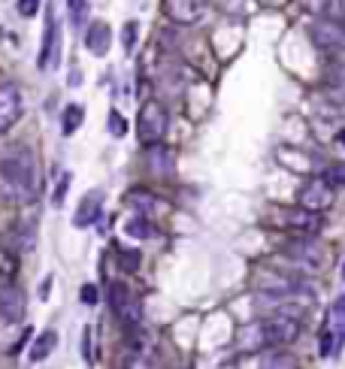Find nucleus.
Wrapping results in <instances>:
<instances>
[{"instance_id":"nucleus-32","label":"nucleus","mask_w":345,"mask_h":369,"mask_svg":"<svg viewBox=\"0 0 345 369\" xmlns=\"http://www.w3.org/2000/svg\"><path fill=\"white\" fill-rule=\"evenodd\" d=\"M67 188H70V173L61 179V184H58V191H54V197H52V206H61L64 203V194H67Z\"/></svg>"},{"instance_id":"nucleus-13","label":"nucleus","mask_w":345,"mask_h":369,"mask_svg":"<svg viewBox=\"0 0 345 369\" xmlns=\"http://www.w3.org/2000/svg\"><path fill=\"white\" fill-rule=\"evenodd\" d=\"M100 212H103V191H91V194L82 197L76 215H73V224H76V227H91L100 218Z\"/></svg>"},{"instance_id":"nucleus-19","label":"nucleus","mask_w":345,"mask_h":369,"mask_svg":"<svg viewBox=\"0 0 345 369\" xmlns=\"http://www.w3.org/2000/svg\"><path fill=\"white\" fill-rule=\"evenodd\" d=\"M54 345H58V333H54V330H43V336H36V342L31 348V361L34 363L45 361V357L54 352Z\"/></svg>"},{"instance_id":"nucleus-5","label":"nucleus","mask_w":345,"mask_h":369,"mask_svg":"<svg viewBox=\"0 0 345 369\" xmlns=\"http://www.w3.org/2000/svg\"><path fill=\"white\" fill-rule=\"evenodd\" d=\"M58 61H61V31H58V22H54V9L49 6L45 9V34H43L40 55H36V67L52 73L58 70Z\"/></svg>"},{"instance_id":"nucleus-11","label":"nucleus","mask_w":345,"mask_h":369,"mask_svg":"<svg viewBox=\"0 0 345 369\" xmlns=\"http://www.w3.org/2000/svg\"><path fill=\"white\" fill-rule=\"evenodd\" d=\"M279 224L281 227H288V230H297V233H303V236H315L318 230H321V215L318 212H309V209H285V212H279Z\"/></svg>"},{"instance_id":"nucleus-26","label":"nucleus","mask_w":345,"mask_h":369,"mask_svg":"<svg viewBox=\"0 0 345 369\" xmlns=\"http://www.w3.org/2000/svg\"><path fill=\"white\" fill-rule=\"evenodd\" d=\"M260 369H297V363L288 354H270V357H263Z\"/></svg>"},{"instance_id":"nucleus-29","label":"nucleus","mask_w":345,"mask_h":369,"mask_svg":"<svg viewBox=\"0 0 345 369\" xmlns=\"http://www.w3.org/2000/svg\"><path fill=\"white\" fill-rule=\"evenodd\" d=\"M109 133H112V136H124V133H127L124 115H122V113H115V109L109 113Z\"/></svg>"},{"instance_id":"nucleus-1","label":"nucleus","mask_w":345,"mask_h":369,"mask_svg":"<svg viewBox=\"0 0 345 369\" xmlns=\"http://www.w3.org/2000/svg\"><path fill=\"white\" fill-rule=\"evenodd\" d=\"M297 333H300V318L270 315V318L251 321V324H245L240 330V336H236V352L254 354V352H263V348L288 345L297 339Z\"/></svg>"},{"instance_id":"nucleus-2","label":"nucleus","mask_w":345,"mask_h":369,"mask_svg":"<svg viewBox=\"0 0 345 369\" xmlns=\"http://www.w3.org/2000/svg\"><path fill=\"white\" fill-rule=\"evenodd\" d=\"M0 179H3L9 197L31 200L36 188V164L31 152H13L0 161Z\"/></svg>"},{"instance_id":"nucleus-34","label":"nucleus","mask_w":345,"mask_h":369,"mask_svg":"<svg viewBox=\"0 0 345 369\" xmlns=\"http://www.w3.org/2000/svg\"><path fill=\"white\" fill-rule=\"evenodd\" d=\"M342 279H345V263H342Z\"/></svg>"},{"instance_id":"nucleus-10","label":"nucleus","mask_w":345,"mask_h":369,"mask_svg":"<svg viewBox=\"0 0 345 369\" xmlns=\"http://www.w3.org/2000/svg\"><path fill=\"white\" fill-rule=\"evenodd\" d=\"M285 254L294 257L297 263L309 266V270H321V266H324V248L318 245V239H312V236L294 239V243L285 248Z\"/></svg>"},{"instance_id":"nucleus-30","label":"nucleus","mask_w":345,"mask_h":369,"mask_svg":"<svg viewBox=\"0 0 345 369\" xmlns=\"http://www.w3.org/2000/svg\"><path fill=\"white\" fill-rule=\"evenodd\" d=\"M79 300L85 303V306H94V303L100 300V291H97V284H82V291H79Z\"/></svg>"},{"instance_id":"nucleus-25","label":"nucleus","mask_w":345,"mask_h":369,"mask_svg":"<svg viewBox=\"0 0 345 369\" xmlns=\"http://www.w3.org/2000/svg\"><path fill=\"white\" fill-rule=\"evenodd\" d=\"M115 252H118V261H122V270H127V273L140 270V263H142L140 252H133V248H115Z\"/></svg>"},{"instance_id":"nucleus-12","label":"nucleus","mask_w":345,"mask_h":369,"mask_svg":"<svg viewBox=\"0 0 345 369\" xmlns=\"http://www.w3.org/2000/svg\"><path fill=\"white\" fill-rule=\"evenodd\" d=\"M0 318L9 324H18L24 318V291L13 282L0 288Z\"/></svg>"},{"instance_id":"nucleus-31","label":"nucleus","mask_w":345,"mask_h":369,"mask_svg":"<svg viewBox=\"0 0 345 369\" xmlns=\"http://www.w3.org/2000/svg\"><path fill=\"white\" fill-rule=\"evenodd\" d=\"M36 9H40V0H18V13L24 18H34Z\"/></svg>"},{"instance_id":"nucleus-20","label":"nucleus","mask_w":345,"mask_h":369,"mask_svg":"<svg viewBox=\"0 0 345 369\" xmlns=\"http://www.w3.org/2000/svg\"><path fill=\"white\" fill-rule=\"evenodd\" d=\"M327 97L336 103H345V67H333L327 76Z\"/></svg>"},{"instance_id":"nucleus-18","label":"nucleus","mask_w":345,"mask_h":369,"mask_svg":"<svg viewBox=\"0 0 345 369\" xmlns=\"http://www.w3.org/2000/svg\"><path fill=\"white\" fill-rule=\"evenodd\" d=\"M149 167L158 173V176H170V173H172V152L163 143L149 149Z\"/></svg>"},{"instance_id":"nucleus-21","label":"nucleus","mask_w":345,"mask_h":369,"mask_svg":"<svg viewBox=\"0 0 345 369\" xmlns=\"http://www.w3.org/2000/svg\"><path fill=\"white\" fill-rule=\"evenodd\" d=\"M82 115H85V109H82L79 103H70L67 109H64V115H61V131H64V136H70V133L79 131Z\"/></svg>"},{"instance_id":"nucleus-17","label":"nucleus","mask_w":345,"mask_h":369,"mask_svg":"<svg viewBox=\"0 0 345 369\" xmlns=\"http://www.w3.org/2000/svg\"><path fill=\"white\" fill-rule=\"evenodd\" d=\"M127 203L140 209V215H145V218H152L154 212L167 209V203H161L158 197H152L149 191H131V194H127Z\"/></svg>"},{"instance_id":"nucleus-22","label":"nucleus","mask_w":345,"mask_h":369,"mask_svg":"<svg viewBox=\"0 0 345 369\" xmlns=\"http://www.w3.org/2000/svg\"><path fill=\"white\" fill-rule=\"evenodd\" d=\"M82 361H85L88 366L97 363V330L91 324L82 330Z\"/></svg>"},{"instance_id":"nucleus-24","label":"nucleus","mask_w":345,"mask_h":369,"mask_svg":"<svg viewBox=\"0 0 345 369\" xmlns=\"http://www.w3.org/2000/svg\"><path fill=\"white\" fill-rule=\"evenodd\" d=\"M67 13H70V24L82 27L88 22V0H67Z\"/></svg>"},{"instance_id":"nucleus-6","label":"nucleus","mask_w":345,"mask_h":369,"mask_svg":"<svg viewBox=\"0 0 345 369\" xmlns=\"http://www.w3.org/2000/svg\"><path fill=\"white\" fill-rule=\"evenodd\" d=\"M297 200H300V206L309 209V212H324V209L333 206L336 188L324 176H315V179H309L303 188H300V197Z\"/></svg>"},{"instance_id":"nucleus-14","label":"nucleus","mask_w":345,"mask_h":369,"mask_svg":"<svg viewBox=\"0 0 345 369\" xmlns=\"http://www.w3.org/2000/svg\"><path fill=\"white\" fill-rule=\"evenodd\" d=\"M109 45H112V27L106 22H91L88 34H85V49L94 55V58H103L109 52Z\"/></svg>"},{"instance_id":"nucleus-15","label":"nucleus","mask_w":345,"mask_h":369,"mask_svg":"<svg viewBox=\"0 0 345 369\" xmlns=\"http://www.w3.org/2000/svg\"><path fill=\"white\" fill-rule=\"evenodd\" d=\"M303 3L312 9L318 18H327V22H345V0H303Z\"/></svg>"},{"instance_id":"nucleus-8","label":"nucleus","mask_w":345,"mask_h":369,"mask_svg":"<svg viewBox=\"0 0 345 369\" xmlns=\"http://www.w3.org/2000/svg\"><path fill=\"white\" fill-rule=\"evenodd\" d=\"M24 113V97L18 85H0V133L13 131Z\"/></svg>"},{"instance_id":"nucleus-3","label":"nucleus","mask_w":345,"mask_h":369,"mask_svg":"<svg viewBox=\"0 0 345 369\" xmlns=\"http://www.w3.org/2000/svg\"><path fill=\"white\" fill-rule=\"evenodd\" d=\"M170 131V113L161 100H145L140 106V118H136V136L145 149L152 145H161L163 136Z\"/></svg>"},{"instance_id":"nucleus-9","label":"nucleus","mask_w":345,"mask_h":369,"mask_svg":"<svg viewBox=\"0 0 345 369\" xmlns=\"http://www.w3.org/2000/svg\"><path fill=\"white\" fill-rule=\"evenodd\" d=\"M163 13L170 22H176L182 27L197 24L206 13V0H163Z\"/></svg>"},{"instance_id":"nucleus-23","label":"nucleus","mask_w":345,"mask_h":369,"mask_svg":"<svg viewBox=\"0 0 345 369\" xmlns=\"http://www.w3.org/2000/svg\"><path fill=\"white\" fill-rule=\"evenodd\" d=\"M124 233L131 236V239H149L152 236V221L145 218V215H133L124 224Z\"/></svg>"},{"instance_id":"nucleus-27","label":"nucleus","mask_w":345,"mask_h":369,"mask_svg":"<svg viewBox=\"0 0 345 369\" xmlns=\"http://www.w3.org/2000/svg\"><path fill=\"white\" fill-rule=\"evenodd\" d=\"M136 22H124V27H122V45H124V52L131 55L133 49H136Z\"/></svg>"},{"instance_id":"nucleus-7","label":"nucleus","mask_w":345,"mask_h":369,"mask_svg":"<svg viewBox=\"0 0 345 369\" xmlns=\"http://www.w3.org/2000/svg\"><path fill=\"white\" fill-rule=\"evenodd\" d=\"M309 36H312V43L324 52H342L345 49V27L339 22L318 18V22L309 24Z\"/></svg>"},{"instance_id":"nucleus-16","label":"nucleus","mask_w":345,"mask_h":369,"mask_svg":"<svg viewBox=\"0 0 345 369\" xmlns=\"http://www.w3.org/2000/svg\"><path fill=\"white\" fill-rule=\"evenodd\" d=\"M324 330H327L330 336L339 339V342L345 339V294H339V297L333 300L330 312H327V324H324Z\"/></svg>"},{"instance_id":"nucleus-33","label":"nucleus","mask_w":345,"mask_h":369,"mask_svg":"<svg viewBox=\"0 0 345 369\" xmlns=\"http://www.w3.org/2000/svg\"><path fill=\"white\" fill-rule=\"evenodd\" d=\"M49 288H52V275H45V282L40 284V300H49Z\"/></svg>"},{"instance_id":"nucleus-28","label":"nucleus","mask_w":345,"mask_h":369,"mask_svg":"<svg viewBox=\"0 0 345 369\" xmlns=\"http://www.w3.org/2000/svg\"><path fill=\"white\" fill-rule=\"evenodd\" d=\"M324 179L330 182V184H333L336 191H339L342 184H345V164H333V167H330V170L324 173Z\"/></svg>"},{"instance_id":"nucleus-4","label":"nucleus","mask_w":345,"mask_h":369,"mask_svg":"<svg viewBox=\"0 0 345 369\" xmlns=\"http://www.w3.org/2000/svg\"><path fill=\"white\" fill-rule=\"evenodd\" d=\"M109 306H112V315L118 318V324H122L127 333H136V327L142 324V309L124 284L115 282L112 288H109Z\"/></svg>"}]
</instances>
